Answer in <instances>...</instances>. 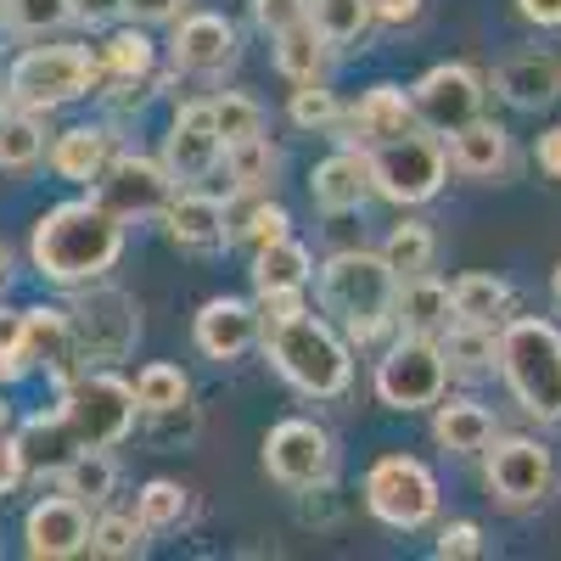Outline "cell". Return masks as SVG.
I'll list each match as a JSON object with an SVG mask.
<instances>
[{
    "instance_id": "6da1fadb",
    "label": "cell",
    "mask_w": 561,
    "mask_h": 561,
    "mask_svg": "<svg viewBox=\"0 0 561 561\" xmlns=\"http://www.w3.org/2000/svg\"><path fill=\"white\" fill-rule=\"evenodd\" d=\"M124 259V219L107 214L96 197H73L45 208L28 230V264L39 280L62 293H79L90 280H107V270Z\"/></svg>"
},
{
    "instance_id": "7a4b0ae2",
    "label": "cell",
    "mask_w": 561,
    "mask_h": 561,
    "mask_svg": "<svg viewBox=\"0 0 561 561\" xmlns=\"http://www.w3.org/2000/svg\"><path fill=\"white\" fill-rule=\"evenodd\" d=\"M264 320V314H259ZM264 354L275 359V370L287 377L304 399H343L354 382V354L348 343L332 332V320H320L314 309L298 314H270L264 320Z\"/></svg>"
},
{
    "instance_id": "3957f363",
    "label": "cell",
    "mask_w": 561,
    "mask_h": 561,
    "mask_svg": "<svg viewBox=\"0 0 561 561\" xmlns=\"http://www.w3.org/2000/svg\"><path fill=\"white\" fill-rule=\"evenodd\" d=\"M314 293H320V309L343 320L348 343H377L399 325V275L388 270L382 253H365V248H348L337 259H325L320 275H314Z\"/></svg>"
},
{
    "instance_id": "277c9868",
    "label": "cell",
    "mask_w": 561,
    "mask_h": 561,
    "mask_svg": "<svg viewBox=\"0 0 561 561\" xmlns=\"http://www.w3.org/2000/svg\"><path fill=\"white\" fill-rule=\"evenodd\" d=\"M7 102L12 107H34V113H57V107H73L79 96H96L102 90V62L84 51V45H23L7 68Z\"/></svg>"
},
{
    "instance_id": "5b68a950",
    "label": "cell",
    "mask_w": 561,
    "mask_h": 561,
    "mask_svg": "<svg viewBox=\"0 0 561 561\" xmlns=\"http://www.w3.org/2000/svg\"><path fill=\"white\" fill-rule=\"evenodd\" d=\"M500 377L528 415L561 421V332L550 320L523 314L500 325Z\"/></svg>"
},
{
    "instance_id": "8992f818",
    "label": "cell",
    "mask_w": 561,
    "mask_h": 561,
    "mask_svg": "<svg viewBox=\"0 0 561 561\" xmlns=\"http://www.w3.org/2000/svg\"><path fill=\"white\" fill-rule=\"evenodd\" d=\"M57 410H62V427H68L73 449H113V444H124L135 433V415H140L135 382L113 377V370H90V365L62 382Z\"/></svg>"
},
{
    "instance_id": "52a82bcc",
    "label": "cell",
    "mask_w": 561,
    "mask_h": 561,
    "mask_svg": "<svg viewBox=\"0 0 561 561\" xmlns=\"http://www.w3.org/2000/svg\"><path fill=\"white\" fill-rule=\"evenodd\" d=\"M370 152V185L377 197H388L393 208H421L444 192V174H449V152L433 129H404L393 140H377Z\"/></svg>"
},
{
    "instance_id": "ba28073f",
    "label": "cell",
    "mask_w": 561,
    "mask_h": 561,
    "mask_svg": "<svg viewBox=\"0 0 561 561\" xmlns=\"http://www.w3.org/2000/svg\"><path fill=\"white\" fill-rule=\"evenodd\" d=\"M68 332H73L79 370L84 365H118L140 337V309L124 287L90 280V287H79V298L68 304Z\"/></svg>"
},
{
    "instance_id": "9c48e42d",
    "label": "cell",
    "mask_w": 561,
    "mask_h": 561,
    "mask_svg": "<svg viewBox=\"0 0 561 561\" xmlns=\"http://www.w3.org/2000/svg\"><path fill=\"white\" fill-rule=\"evenodd\" d=\"M365 511L393 534H415L438 517V478L415 455H382L365 472Z\"/></svg>"
},
{
    "instance_id": "30bf717a",
    "label": "cell",
    "mask_w": 561,
    "mask_h": 561,
    "mask_svg": "<svg viewBox=\"0 0 561 561\" xmlns=\"http://www.w3.org/2000/svg\"><path fill=\"white\" fill-rule=\"evenodd\" d=\"M264 472L280 489H293V494L325 489L332 472H337V444H332V433H325L320 421L287 415V421H275V427L264 433Z\"/></svg>"
},
{
    "instance_id": "8fae6325",
    "label": "cell",
    "mask_w": 561,
    "mask_h": 561,
    "mask_svg": "<svg viewBox=\"0 0 561 561\" xmlns=\"http://www.w3.org/2000/svg\"><path fill=\"white\" fill-rule=\"evenodd\" d=\"M449 388V359L438 337L404 332L382 359H377V399L388 410H433Z\"/></svg>"
},
{
    "instance_id": "7c38bea8",
    "label": "cell",
    "mask_w": 561,
    "mask_h": 561,
    "mask_svg": "<svg viewBox=\"0 0 561 561\" xmlns=\"http://www.w3.org/2000/svg\"><path fill=\"white\" fill-rule=\"evenodd\" d=\"M90 197H96L107 214H118L124 225H140V219H163L169 197H174V174L163 158H140V152H124L102 169V180L90 185Z\"/></svg>"
},
{
    "instance_id": "4fadbf2b",
    "label": "cell",
    "mask_w": 561,
    "mask_h": 561,
    "mask_svg": "<svg viewBox=\"0 0 561 561\" xmlns=\"http://www.w3.org/2000/svg\"><path fill=\"white\" fill-rule=\"evenodd\" d=\"M483 478H489V494L511 511H528V505H545L556 494V460L539 438H500L483 449Z\"/></svg>"
},
{
    "instance_id": "5bb4252c",
    "label": "cell",
    "mask_w": 561,
    "mask_h": 561,
    "mask_svg": "<svg viewBox=\"0 0 561 561\" xmlns=\"http://www.w3.org/2000/svg\"><path fill=\"white\" fill-rule=\"evenodd\" d=\"M483 79L460 62H438L427 68L415 84H410V107H415V124L433 129V135H455L460 124H472L483 113Z\"/></svg>"
},
{
    "instance_id": "9a60e30c",
    "label": "cell",
    "mask_w": 561,
    "mask_h": 561,
    "mask_svg": "<svg viewBox=\"0 0 561 561\" xmlns=\"http://www.w3.org/2000/svg\"><path fill=\"white\" fill-rule=\"evenodd\" d=\"M163 163L174 174V185L185 180H208L225 163V135L214 124V102H185L163 135Z\"/></svg>"
},
{
    "instance_id": "2e32d148",
    "label": "cell",
    "mask_w": 561,
    "mask_h": 561,
    "mask_svg": "<svg viewBox=\"0 0 561 561\" xmlns=\"http://www.w3.org/2000/svg\"><path fill=\"white\" fill-rule=\"evenodd\" d=\"M23 550L34 561H68L79 550H90V505L73 494H51L28 505L23 517Z\"/></svg>"
},
{
    "instance_id": "e0dca14e",
    "label": "cell",
    "mask_w": 561,
    "mask_h": 561,
    "mask_svg": "<svg viewBox=\"0 0 561 561\" xmlns=\"http://www.w3.org/2000/svg\"><path fill=\"white\" fill-rule=\"evenodd\" d=\"M169 62L180 73H225L230 62H237V28H230V18L219 12H192L174 23V39H169Z\"/></svg>"
},
{
    "instance_id": "ac0fdd59",
    "label": "cell",
    "mask_w": 561,
    "mask_h": 561,
    "mask_svg": "<svg viewBox=\"0 0 561 561\" xmlns=\"http://www.w3.org/2000/svg\"><path fill=\"white\" fill-rule=\"evenodd\" d=\"M264 332V320H259V304H242V298H208L197 309V325H192V337L208 359L230 365V359H242Z\"/></svg>"
},
{
    "instance_id": "d6986e66",
    "label": "cell",
    "mask_w": 561,
    "mask_h": 561,
    "mask_svg": "<svg viewBox=\"0 0 561 561\" xmlns=\"http://www.w3.org/2000/svg\"><path fill=\"white\" fill-rule=\"evenodd\" d=\"M309 197L314 208L325 214H354L377 197V185H370V152L365 147H343L332 158H320L314 174H309Z\"/></svg>"
},
{
    "instance_id": "ffe728a7",
    "label": "cell",
    "mask_w": 561,
    "mask_h": 561,
    "mask_svg": "<svg viewBox=\"0 0 561 561\" xmlns=\"http://www.w3.org/2000/svg\"><path fill=\"white\" fill-rule=\"evenodd\" d=\"M113 158H118L113 124H73V129H62V135L51 140V152H45L51 174L68 180V185H84V192L102 180V169H107Z\"/></svg>"
},
{
    "instance_id": "44dd1931",
    "label": "cell",
    "mask_w": 561,
    "mask_h": 561,
    "mask_svg": "<svg viewBox=\"0 0 561 561\" xmlns=\"http://www.w3.org/2000/svg\"><path fill=\"white\" fill-rule=\"evenodd\" d=\"M494 96H505L511 107L539 113L561 96V57L550 51H517L494 68Z\"/></svg>"
},
{
    "instance_id": "7402d4cb",
    "label": "cell",
    "mask_w": 561,
    "mask_h": 561,
    "mask_svg": "<svg viewBox=\"0 0 561 561\" xmlns=\"http://www.w3.org/2000/svg\"><path fill=\"white\" fill-rule=\"evenodd\" d=\"M163 225H169V242L185 253H214L230 242L225 237V203L208 192H174L163 208Z\"/></svg>"
},
{
    "instance_id": "603a6c76",
    "label": "cell",
    "mask_w": 561,
    "mask_h": 561,
    "mask_svg": "<svg viewBox=\"0 0 561 561\" xmlns=\"http://www.w3.org/2000/svg\"><path fill=\"white\" fill-rule=\"evenodd\" d=\"M444 152H449V169L466 180H505L511 174V135L500 124H483V118L460 124Z\"/></svg>"
},
{
    "instance_id": "cb8c5ba5",
    "label": "cell",
    "mask_w": 561,
    "mask_h": 561,
    "mask_svg": "<svg viewBox=\"0 0 561 561\" xmlns=\"http://www.w3.org/2000/svg\"><path fill=\"white\" fill-rule=\"evenodd\" d=\"M23 343L34 354V365L45 370V377H79V354H73V332H68V309H51V304H39V309H23Z\"/></svg>"
},
{
    "instance_id": "d4e9b609",
    "label": "cell",
    "mask_w": 561,
    "mask_h": 561,
    "mask_svg": "<svg viewBox=\"0 0 561 561\" xmlns=\"http://www.w3.org/2000/svg\"><path fill=\"white\" fill-rule=\"evenodd\" d=\"M348 129H354L359 147H377V140H393V135L415 129L410 90H399V84H370L365 96H359V107L348 113Z\"/></svg>"
},
{
    "instance_id": "484cf974",
    "label": "cell",
    "mask_w": 561,
    "mask_h": 561,
    "mask_svg": "<svg viewBox=\"0 0 561 561\" xmlns=\"http://www.w3.org/2000/svg\"><path fill=\"white\" fill-rule=\"evenodd\" d=\"M399 332H415V337H444L449 332V320H455V309H449V287L427 270V275H410V280H399Z\"/></svg>"
},
{
    "instance_id": "4316f807",
    "label": "cell",
    "mask_w": 561,
    "mask_h": 561,
    "mask_svg": "<svg viewBox=\"0 0 561 561\" xmlns=\"http://www.w3.org/2000/svg\"><path fill=\"white\" fill-rule=\"evenodd\" d=\"M433 438L449 449V455H483L494 444V415L478 404V399H438L433 404Z\"/></svg>"
},
{
    "instance_id": "83f0119b",
    "label": "cell",
    "mask_w": 561,
    "mask_h": 561,
    "mask_svg": "<svg viewBox=\"0 0 561 561\" xmlns=\"http://www.w3.org/2000/svg\"><path fill=\"white\" fill-rule=\"evenodd\" d=\"M309 275H314V259L298 237L253 248V293H293V287H309Z\"/></svg>"
},
{
    "instance_id": "f1b7e54d",
    "label": "cell",
    "mask_w": 561,
    "mask_h": 561,
    "mask_svg": "<svg viewBox=\"0 0 561 561\" xmlns=\"http://www.w3.org/2000/svg\"><path fill=\"white\" fill-rule=\"evenodd\" d=\"M45 152H51V140H45V113L34 107H7L0 113V169H34Z\"/></svg>"
},
{
    "instance_id": "f546056e",
    "label": "cell",
    "mask_w": 561,
    "mask_h": 561,
    "mask_svg": "<svg viewBox=\"0 0 561 561\" xmlns=\"http://www.w3.org/2000/svg\"><path fill=\"white\" fill-rule=\"evenodd\" d=\"M96 62H102V84H107V79H152L158 45L147 39V28H140V23H124V28H113V34L102 39Z\"/></svg>"
},
{
    "instance_id": "4dcf8cb0",
    "label": "cell",
    "mask_w": 561,
    "mask_h": 561,
    "mask_svg": "<svg viewBox=\"0 0 561 561\" xmlns=\"http://www.w3.org/2000/svg\"><path fill=\"white\" fill-rule=\"evenodd\" d=\"M57 478H62V494H73L84 505H107L113 489H118V466H113L107 449H73L57 466Z\"/></svg>"
},
{
    "instance_id": "1f68e13d",
    "label": "cell",
    "mask_w": 561,
    "mask_h": 561,
    "mask_svg": "<svg viewBox=\"0 0 561 561\" xmlns=\"http://www.w3.org/2000/svg\"><path fill=\"white\" fill-rule=\"evenodd\" d=\"M225 169H230V192H270L275 174H280V152L270 147V135H248L237 147H225Z\"/></svg>"
},
{
    "instance_id": "d6a6232c",
    "label": "cell",
    "mask_w": 561,
    "mask_h": 561,
    "mask_svg": "<svg viewBox=\"0 0 561 561\" xmlns=\"http://www.w3.org/2000/svg\"><path fill=\"white\" fill-rule=\"evenodd\" d=\"M438 343H444L449 370H466V377H478V370H494V365H500V332H494V325L449 320V332H444Z\"/></svg>"
},
{
    "instance_id": "836d02e7",
    "label": "cell",
    "mask_w": 561,
    "mask_h": 561,
    "mask_svg": "<svg viewBox=\"0 0 561 561\" xmlns=\"http://www.w3.org/2000/svg\"><path fill=\"white\" fill-rule=\"evenodd\" d=\"M135 517L147 534H174L192 523V489H180L174 478H152V483H140L135 494Z\"/></svg>"
},
{
    "instance_id": "e575fe53",
    "label": "cell",
    "mask_w": 561,
    "mask_h": 561,
    "mask_svg": "<svg viewBox=\"0 0 561 561\" xmlns=\"http://www.w3.org/2000/svg\"><path fill=\"white\" fill-rule=\"evenodd\" d=\"M270 45H275V73L280 79H293V84L325 79V51H332V45L314 34V23H298L287 34H275Z\"/></svg>"
},
{
    "instance_id": "d590c367",
    "label": "cell",
    "mask_w": 561,
    "mask_h": 561,
    "mask_svg": "<svg viewBox=\"0 0 561 561\" xmlns=\"http://www.w3.org/2000/svg\"><path fill=\"white\" fill-rule=\"evenodd\" d=\"M449 309L455 320H478V325H500L511 309V287L500 275H460L449 287Z\"/></svg>"
},
{
    "instance_id": "8d00e7d4",
    "label": "cell",
    "mask_w": 561,
    "mask_h": 561,
    "mask_svg": "<svg viewBox=\"0 0 561 561\" xmlns=\"http://www.w3.org/2000/svg\"><path fill=\"white\" fill-rule=\"evenodd\" d=\"M382 259H388V270H393L399 280L427 275V270H433V259H438V237H433V230L421 225V219H404V225H393V230H388Z\"/></svg>"
},
{
    "instance_id": "74e56055",
    "label": "cell",
    "mask_w": 561,
    "mask_h": 561,
    "mask_svg": "<svg viewBox=\"0 0 561 561\" xmlns=\"http://www.w3.org/2000/svg\"><path fill=\"white\" fill-rule=\"evenodd\" d=\"M185 399H192V377L180 365H140V377H135L140 415H180Z\"/></svg>"
},
{
    "instance_id": "f35d334b",
    "label": "cell",
    "mask_w": 561,
    "mask_h": 561,
    "mask_svg": "<svg viewBox=\"0 0 561 561\" xmlns=\"http://www.w3.org/2000/svg\"><path fill=\"white\" fill-rule=\"evenodd\" d=\"M309 23L325 45H359L370 34V0H309Z\"/></svg>"
},
{
    "instance_id": "ab89813d",
    "label": "cell",
    "mask_w": 561,
    "mask_h": 561,
    "mask_svg": "<svg viewBox=\"0 0 561 561\" xmlns=\"http://www.w3.org/2000/svg\"><path fill=\"white\" fill-rule=\"evenodd\" d=\"M62 23H73L68 0H0V28L7 34L45 39V34H57Z\"/></svg>"
},
{
    "instance_id": "60d3db41",
    "label": "cell",
    "mask_w": 561,
    "mask_h": 561,
    "mask_svg": "<svg viewBox=\"0 0 561 561\" xmlns=\"http://www.w3.org/2000/svg\"><path fill=\"white\" fill-rule=\"evenodd\" d=\"M90 550L107 556V561L140 556V550H147V528H140L135 511H102V517L90 523Z\"/></svg>"
},
{
    "instance_id": "b9f144b4",
    "label": "cell",
    "mask_w": 561,
    "mask_h": 561,
    "mask_svg": "<svg viewBox=\"0 0 561 561\" xmlns=\"http://www.w3.org/2000/svg\"><path fill=\"white\" fill-rule=\"evenodd\" d=\"M287 118H293L298 129L320 135V129H337L343 107H337V96H332V90H325V79H309V84H298V90H293V102H287Z\"/></svg>"
},
{
    "instance_id": "7bdbcfd3",
    "label": "cell",
    "mask_w": 561,
    "mask_h": 561,
    "mask_svg": "<svg viewBox=\"0 0 561 561\" xmlns=\"http://www.w3.org/2000/svg\"><path fill=\"white\" fill-rule=\"evenodd\" d=\"M34 370H39V365H34V354H28V343H23V309L0 304V388L34 377Z\"/></svg>"
},
{
    "instance_id": "ee69618b",
    "label": "cell",
    "mask_w": 561,
    "mask_h": 561,
    "mask_svg": "<svg viewBox=\"0 0 561 561\" xmlns=\"http://www.w3.org/2000/svg\"><path fill=\"white\" fill-rule=\"evenodd\" d=\"M214 124H219V135H225V147H237V140H248V135L264 129V113H259L253 96L225 90V96H214Z\"/></svg>"
},
{
    "instance_id": "f6af8a7d",
    "label": "cell",
    "mask_w": 561,
    "mask_h": 561,
    "mask_svg": "<svg viewBox=\"0 0 561 561\" xmlns=\"http://www.w3.org/2000/svg\"><path fill=\"white\" fill-rule=\"evenodd\" d=\"M253 23H259V34L275 39V34L309 23V0H253Z\"/></svg>"
},
{
    "instance_id": "bcb514c9",
    "label": "cell",
    "mask_w": 561,
    "mask_h": 561,
    "mask_svg": "<svg viewBox=\"0 0 561 561\" xmlns=\"http://www.w3.org/2000/svg\"><path fill=\"white\" fill-rule=\"evenodd\" d=\"M23 478H28V449H23V438L7 427V433H0V500L18 494Z\"/></svg>"
},
{
    "instance_id": "7dc6e473",
    "label": "cell",
    "mask_w": 561,
    "mask_h": 561,
    "mask_svg": "<svg viewBox=\"0 0 561 561\" xmlns=\"http://www.w3.org/2000/svg\"><path fill=\"white\" fill-rule=\"evenodd\" d=\"M433 550H438V561H472V556H483V528L478 523H449Z\"/></svg>"
},
{
    "instance_id": "c3c4849f",
    "label": "cell",
    "mask_w": 561,
    "mask_h": 561,
    "mask_svg": "<svg viewBox=\"0 0 561 561\" xmlns=\"http://www.w3.org/2000/svg\"><path fill=\"white\" fill-rule=\"evenodd\" d=\"M124 18L129 23H180L185 18V0H124Z\"/></svg>"
},
{
    "instance_id": "681fc988",
    "label": "cell",
    "mask_w": 561,
    "mask_h": 561,
    "mask_svg": "<svg viewBox=\"0 0 561 561\" xmlns=\"http://www.w3.org/2000/svg\"><path fill=\"white\" fill-rule=\"evenodd\" d=\"M68 12H73V23H84V28H113V23L124 18V0H68Z\"/></svg>"
},
{
    "instance_id": "f907efd6",
    "label": "cell",
    "mask_w": 561,
    "mask_h": 561,
    "mask_svg": "<svg viewBox=\"0 0 561 561\" xmlns=\"http://www.w3.org/2000/svg\"><path fill=\"white\" fill-rule=\"evenodd\" d=\"M421 7H427V0H370V18L382 28H410L421 18Z\"/></svg>"
},
{
    "instance_id": "816d5d0a",
    "label": "cell",
    "mask_w": 561,
    "mask_h": 561,
    "mask_svg": "<svg viewBox=\"0 0 561 561\" xmlns=\"http://www.w3.org/2000/svg\"><path fill=\"white\" fill-rule=\"evenodd\" d=\"M534 158H539V169H545L550 180H561V124H550V129L539 135V147H534Z\"/></svg>"
},
{
    "instance_id": "f5cc1de1",
    "label": "cell",
    "mask_w": 561,
    "mask_h": 561,
    "mask_svg": "<svg viewBox=\"0 0 561 561\" xmlns=\"http://www.w3.org/2000/svg\"><path fill=\"white\" fill-rule=\"evenodd\" d=\"M517 12L534 28H561V0H517Z\"/></svg>"
},
{
    "instance_id": "db71d44e",
    "label": "cell",
    "mask_w": 561,
    "mask_h": 561,
    "mask_svg": "<svg viewBox=\"0 0 561 561\" xmlns=\"http://www.w3.org/2000/svg\"><path fill=\"white\" fill-rule=\"evenodd\" d=\"M298 309H309L304 304V287H293V293H259V314L270 320V314H298Z\"/></svg>"
},
{
    "instance_id": "11a10c76",
    "label": "cell",
    "mask_w": 561,
    "mask_h": 561,
    "mask_svg": "<svg viewBox=\"0 0 561 561\" xmlns=\"http://www.w3.org/2000/svg\"><path fill=\"white\" fill-rule=\"evenodd\" d=\"M7 280H12V253H7V242H0V293H7Z\"/></svg>"
},
{
    "instance_id": "9f6ffc18",
    "label": "cell",
    "mask_w": 561,
    "mask_h": 561,
    "mask_svg": "<svg viewBox=\"0 0 561 561\" xmlns=\"http://www.w3.org/2000/svg\"><path fill=\"white\" fill-rule=\"evenodd\" d=\"M12 427V410H7V399H0V433H7Z\"/></svg>"
},
{
    "instance_id": "6f0895ef",
    "label": "cell",
    "mask_w": 561,
    "mask_h": 561,
    "mask_svg": "<svg viewBox=\"0 0 561 561\" xmlns=\"http://www.w3.org/2000/svg\"><path fill=\"white\" fill-rule=\"evenodd\" d=\"M550 293H556V304H561V264H556V275H550Z\"/></svg>"
},
{
    "instance_id": "680465c9",
    "label": "cell",
    "mask_w": 561,
    "mask_h": 561,
    "mask_svg": "<svg viewBox=\"0 0 561 561\" xmlns=\"http://www.w3.org/2000/svg\"><path fill=\"white\" fill-rule=\"evenodd\" d=\"M7 107H12V102H7V84H0V113H7Z\"/></svg>"
}]
</instances>
